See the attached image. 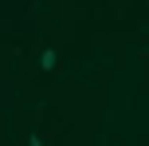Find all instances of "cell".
I'll return each instance as SVG.
<instances>
[{"instance_id": "1", "label": "cell", "mask_w": 149, "mask_h": 146, "mask_svg": "<svg viewBox=\"0 0 149 146\" xmlns=\"http://www.w3.org/2000/svg\"><path fill=\"white\" fill-rule=\"evenodd\" d=\"M39 67H43V71H51V67H55V51H51V47L39 55Z\"/></svg>"}, {"instance_id": "2", "label": "cell", "mask_w": 149, "mask_h": 146, "mask_svg": "<svg viewBox=\"0 0 149 146\" xmlns=\"http://www.w3.org/2000/svg\"><path fill=\"white\" fill-rule=\"evenodd\" d=\"M145 55H149V51H145Z\"/></svg>"}]
</instances>
